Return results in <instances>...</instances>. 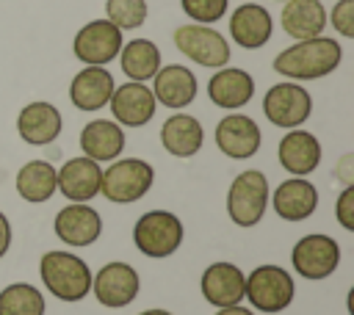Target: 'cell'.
<instances>
[{
    "mask_svg": "<svg viewBox=\"0 0 354 315\" xmlns=\"http://www.w3.org/2000/svg\"><path fill=\"white\" fill-rule=\"evenodd\" d=\"M199 287H202L205 301L213 304L216 309H218V307H232V304H241V301H243L246 276H243V271H241L235 262L218 260V262H210V265L202 271Z\"/></svg>",
    "mask_w": 354,
    "mask_h": 315,
    "instance_id": "14",
    "label": "cell"
},
{
    "mask_svg": "<svg viewBox=\"0 0 354 315\" xmlns=\"http://www.w3.org/2000/svg\"><path fill=\"white\" fill-rule=\"evenodd\" d=\"M138 287H141L138 271L122 260H113V262L102 265L97 274H91L94 298L111 309H122V307L133 304V298L138 296Z\"/></svg>",
    "mask_w": 354,
    "mask_h": 315,
    "instance_id": "11",
    "label": "cell"
},
{
    "mask_svg": "<svg viewBox=\"0 0 354 315\" xmlns=\"http://www.w3.org/2000/svg\"><path fill=\"white\" fill-rule=\"evenodd\" d=\"M138 315H171L169 309H160V307H155V309H144V312H138Z\"/></svg>",
    "mask_w": 354,
    "mask_h": 315,
    "instance_id": "37",
    "label": "cell"
},
{
    "mask_svg": "<svg viewBox=\"0 0 354 315\" xmlns=\"http://www.w3.org/2000/svg\"><path fill=\"white\" fill-rule=\"evenodd\" d=\"M268 199H271V204L282 221H304L318 207V191L304 177H293V180L279 182L274 196H268Z\"/></svg>",
    "mask_w": 354,
    "mask_h": 315,
    "instance_id": "23",
    "label": "cell"
},
{
    "mask_svg": "<svg viewBox=\"0 0 354 315\" xmlns=\"http://www.w3.org/2000/svg\"><path fill=\"white\" fill-rule=\"evenodd\" d=\"M149 6L147 0H105V19L113 22L122 33L136 30L147 22Z\"/></svg>",
    "mask_w": 354,
    "mask_h": 315,
    "instance_id": "30",
    "label": "cell"
},
{
    "mask_svg": "<svg viewBox=\"0 0 354 315\" xmlns=\"http://www.w3.org/2000/svg\"><path fill=\"white\" fill-rule=\"evenodd\" d=\"M58 169L50 160H28L17 171V193L30 204H44L55 191Z\"/></svg>",
    "mask_w": 354,
    "mask_h": 315,
    "instance_id": "27",
    "label": "cell"
},
{
    "mask_svg": "<svg viewBox=\"0 0 354 315\" xmlns=\"http://www.w3.org/2000/svg\"><path fill=\"white\" fill-rule=\"evenodd\" d=\"M260 127L252 116L230 113L216 124V146L232 160H249L260 149Z\"/></svg>",
    "mask_w": 354,
    "mask_h": 315,
    "instance_id": "15",
    "label": "cell"
},
{
    "mask_svg": "<svg viewBox=\"0 0 354 315\" xmlns=\"http://www.w3.org/2000/svg\"><path fill=\"white\" fill-rule=\"evenodd\" d=\"M183 221L171 210H149L144 213L133 227L136 249L144 257L163 260L171 257L183 243Z\"/></svg>",
    "mask_w": 354,
    "mask_h": 315,
    "instance_id": "5",
    "label": "cell"
},
{
    "mask_svg": "<svg viewBox=\"0 0 354 315\" xmlns=\"http://www.w3.org/2000/svg\"><path fill=\"white\" fill-rule=\"evenodd\" d=\"M335 177H337L340 182H346V185H351V182H354V155H351V152H348V155H343V158L337 160Z\"/></svg>",
    "mask_w": 354,
    "mask_h": 315,
    "instance_id": "34",
    "label": "cell"
},
{
    "mask_svg": "<svg viewBox=\"0 0 354 315\" xmlns=\"http://www.w3.org/2000/svg\"><path fill=\"white\" fill-rule=\"evenodd\" d=\"M53 229L58 235L61 243L66 246H91L100 232H102V218L100 213L86 204V202H75V204H66L55 213V221H53Z\"/></svg>",
    "mask_w": 354,
    "mask_h": 315,
    "instance_id": "13",
    "label": "cell"
},
{
    "mask_svg": "<svg viewBox=\"0 0 354 315\" xmlns=\"http://www.w3.org/2000/svg\"><path fill=\"white\" fill-rule=\"evenodd\" d=\"M8 249H11V221H8V216L0 210V257H6Z\"/></svg>",
    "mask_w": 354,
    "mask_h": 315,
    "instance_id": "35",
    "label": "cell"
},
{
    "mask_svg": "<svg viewBox=\"0 0 354 315\" xmlns=\"http://www.w3.org/2000/svg\"><path fill=\"white\" fill-rule=\"evenodd\" d=\"M216 315H254V312L246 309V307H241V304H232V307H218Z\"/></svg>",
    "mask_w": 354,
    "mask_h": 315,
    "instance_id": "36",
    "label": "cell"
},
{
    "mask_svg": "<svg viewBox=\"0 0 354 315\" xmlns=\"http://www.w3.org/2000/svg\"><path fill=\"white\" fill-rule=\"evenodd\" d=\"M39 276L47 287L61 301H80L91 293V271L88 262L72 251H44L39 260Z\"/></svg>",
    "mask_w": 354,
    "mask_h": 315,
    "instance_id": "2",
    "label": "cell"
},
{
    "mask_svg": "<svg viewBox=\"0 0 354 315\" xmlns=\"http://www.w3.org/2000/svg\"><path fill=\"white\" fill-rule=\"evenodd\" d=\"M80 149L86 158L102 163L116 160L124 152V130L113 119H91L80 130Z\"/></svg>",
    "mask_w": 354,
    "mask_h": 315,
    "instance_id": "25",
    "label": "cell"
},
{
    "mask_svg": "<svg viewBox=\"0 0 354 315\" xmlns=\"http://www.w3.org/2000/svg\"><path fill=\"white\" fill-rule=\"evenodd\" d=\"M174 47L191 58L194 64L199 66H207V69H221L227 66L232 50H230V41L216 30V28H207V25H196V22H188V25H180L174 30Z\"/></svg>",
    "mask_w": 354,
    "mask_h": 315,
    "instance_id": "7",
    "label": "cell"
},
{
    "mask_svg": "<svg viewBox=\"0 0 354 315\" xmlns=\"http://www.w3.org/2000/svg\"><path fill=\"white\" fill-rule=\"evenodd\" d=\"M227 0H180L183 14L196 25H213L227 14Z\"/></svg>",
    "mask_w": 354,
    "mask_h": 315,
    "instance_id": "31",
    "label": "cell"
},
{
    "mask_svg": "<svg viewBox=\"0 0 354 315\" xmlns=\"http://www.w3.org/2000/svg\"><path fill=\"white\" fill-rule=\"evenodd\" d=\"M277 160L282 163L285 171H290L293 177H304L310 171L318 169L321 163V141L310 133V130H288L282 138H279V146H277Z\"/></svg>",
    "mask_w": 354,
    "mask_h": 315,
    "instance_id": "18",
    "label": "cell"
},
{
    "mask_svg": "<svg viewBox=\"0 0 354 315\" xmlns=\"http://www.w3.org/2000/svg\"><path fill=\"white\" fill-rule=\"evenodd\" d=\"M44 293L28 282H11L0 290V315H44Z\"/></svg>",
    "mask_w": 354,
    "mask_h": 315,
    "instance_id": "29",
    "label": "cell"
},
{
    "mask_svg": "<svg viewBox=\"0 0 354 315\" xmlns=\"http://www.w3.org/2000/svg\"><path fill=\"white\" fill-rule=\"evenodd\" d=\"M155 182V169L141 158H122L102 169L100 193L113 204H133L149 193Z\"/></svg>",
    "mask_w": 354,
    "mask_h": 315,
    "instance_id": "3",
    "label": "cell"
},
{
    "mask_svg": "<svg viewBox=\"0 0 354 315\" xmlns=\"http://www.w3.org/2000/svg\"><path fill=\"white\" fill-rule=\"evenodd\" d=\"M119 66L130 80L147 83L155 77V72L160 69V50L155 41L149 39H133L127 44H122L119 50Z\"/></svg>",
    "mask_w": 354,
    "mask_h": 315,
    "instance_id": "28",
    "label": "cell"
},
{
    "mask_svg": "<svg viewBox=\"0 0 354 315\" xmlns=\"http://www.w3.org/2000/svg\"><path fill=\"white\" fill-rule=\"evenodd\" d=\"M274 30V19L266 6L260 3H243L230 14V36L243 50H260L268 44Z\"/></svg>",
    "mask_w": 354,
    "mask_h": 315,
    "instance_id": "17",
    "label": "cell"
},
{
    "mask_svg": "<svg viewBox=\"0 0 354 315\" xmlns=\"http://www.w3.org/2000/svg\"><path fill=\"white\" fill-rule=\"evenodd\" d=\"M335 218L343 229L354 232V185H346L335 202Z\"/></svg>",
    "mask_w": 354,
    "mask_h": 315,
    "instance_id": "33",
    "label": "cell"
},
{
    "mask_svg": "<svg viewBox=\"0 0 354 315\" xmlns=\"http://www.w3.org/2000/svg\"><path fill=\"white\" fill-rule=\"evenodd\" d=\"M326 22H332L340 36L354 39V0H337L332 6V14H326Z\"/></svg>",
    "mask_w": 354,
    "mask_h": 315,
    "instance_id": "32",
    "label": "cell"
},
{
    "mask_svg": "<svg viewBox=\"0 0 354 315\" xmlns=\"http://www.w3.org/2000/svg\"><path fill=\"white\" fill-rule=\"evenodd\" d=\"M205 130L196 116L191 113H174L160 124V144L171 158H194L202 149Z\"/></svg>",
    "mask_w": 354,
    "mask_h": 315,
    "instance_id": "24",
    "label": "cell"
},
{
    "mask_svg": "<svg viewBox=\"0 0 354 315\" xmlns=\"http://www.w3.org/2000/svg\"><path fill=\"white\" fill-rule=\"evenodd\" d=\"M108 105H111L113 122L122 127H144L158 108L152 88L138 80H127L124 86H116Z\"/></svg>",
    "mask_w": 354,
    "mask_h": 315,
    "instance_id": "12",
    "label": "cell"
},
{
    "mask_svg": "<svg viewBox=\"0 0 354 315\" xmlns=\"http://www.w3.org/2000/svg\"><path fill=\"white\" fill-rule=\"evenodd\" d=\"M243 296L249 298V304L254 309H260L266 315H274V312H282V309L290 307V301L296 296V285H293V276L282 265L266 262V265H257L246 276Z\"/></svg>",
    "mask_w": 354,
    "mask_h": 315,
    "instance_id": "6",
    "label": "cell"
},
{
    "mask_svg": "<svg viewBox=\"0 0 354 315\" xmlns=\"http://www.w3.org/2000/svg\"><path fill=\"white\" fill-rule=\"evenodd\" d=\"M100 180H102L100 163L80 155V158H69L58 169L55 185L69 202H91L100 193Z\"/></svg>",
    "mask_w": 354,
    "mask_h": 315,
    "instance_id": "20",
    "label": "cell"
},
{
    "mask_svg": "<svg viewBox=\"0 0 354 315\" xmlns=\"http://www.w3.org/2000/svg\"><path fill=\"white\" fill-rule=\"evenodd\" d=\"M343 61V47L332 36H313L299 39L296 44L285 47L274 58V72L288 80H318L332 75Z\"/></svg>",
    "mask_w": 354,
    "mask_h": 315,
    "instance_id": "1",
    "label": "cell"
},
{
    "mask_svg": "<svg viewBox=\"0 0 354 315\" xmlns=\"http://www.w3.org/2000/svg\"><path fill=\"white\" fill-rule=\"evenodd\" d=\"M263 113L274 127H285L293 130L299 124H304L313 113V97L304 86L293 83V80H282L274 83L266 97H263Z\"/></svg>",
    "mask_w": 354,
    "mask_h": 315,
    "instance_id": "8",
    "label": "cell"
},
{
    "mask_svg": "<svg viewBox=\"0 0 354 315\" xmlns=\"http://www.w3.org/2000/svg\"><path fill=\"white\" fill-rule=\"evenodd\" d=\"M279 22H282V30L296 41L313 39V36H321L326 28V8L321 0H285Z\"/></svg>",
    "mask_w": 354,
    "mask_h": 315,
    "instance_id": "26",
    "label": "cell"
},
{
    "mask_svg": "<svg viewBox=\"0 0 354 315\" xmlns=\"http://www.w3.org/2000/svg\"><path fill=\"white\" fill-rule=\"evenodd\" d=\"M155 86H152V94H155V102L171 108V111H180V108H188L196 97V75L183 66V64H169V66H160L155 72Z\"/></svg>",
    "mask_w": 354,
    "mask_h": 315,
    "instance_id": "21",
    "label": "cell"
},
{
    "mask_svg": "<svg viewBox=\"0 0 354 315\" xmlns=\"http://www.w3.org/2000/svg\"><path fill=\"white\" fill-rule=\"evenodd\" d=\"M61 127H64V119H61V111L53 105V102H44V99H36V102H28L19 116H17V133L25 144L30 146H44V144H53L58 135H61Z\"/></svg>",
    "mask_w": 354,
    "mask_h": 315,
    "instance_id": "16",
    "label": "cell"
},
{
    "mask_svg": "<svg viewBox=\"0 0 354 315\" xmlns=\"http://www.w3.org/2000/svg\"><path fill=\"white\" fill-rule=\"evenodd\" d=\"M207 97L224 111H238L254 97V77L238 66H221L207 80Z\"/></svg>",
    "mask_w": 354,
    "mask_h": 315,
    "instance_id": "22",
    "label": "cell"
},
{
    "mask_svg": "<svg viewBox=\"0 0 354 315\" xmlns=\"http://www.w3.org/2000/svg\"><path fill=\"white\" fill-rule=\"evenodd\" d=\"M268 180L263 171L257 169H246L241 171L232 182H230V191H227V216L235 227H254L260 224V218L266 216V207H268Z\"/></svg>",
    "mask_w": 354,
    "mask_h": 315,
    "instance_id": "4",
    "label": "cell"
},
{
    "mask_svg": "<svg viewBox=\"0 0 354 315\" xmlns=\"http://www.w3.org/2000/svg\"><path fill=\"white\" fill-rule=\"evenodd\" d=\"M279 3H285V0H279Z\"/></svg>",
    "mask_w": 354,
    "mask_h": 315,
    "instance_id": "38",
    "label": "cell"
},
{
    "mask_svg": "<svg viewBox=\"0 0 354 315\" xmlns=\"http://www.w3.org/2000/svg\"><path fill=\"white\" fill-rule=\"evenodd\" d=\"M122 44H124L122 30L113 22H108V19H91V22H86L75 33L72 52H75V58L83 66H105V64H111L119 55Z\"/></svg>",
    "mask_w": 354,
    "mask_h": 315,
    "instance_id": "10",
    "label": "cell"
},
{
    "mask_svg": "<svg viewBox=\"0 0 354 315\" xmlns=\"http://www.w3.org/2000/svg\"><path fill=\"white\" fill-rule=\"evenodd\" d=\"M290 262H293V271L304 279H313V282L326 279L340 265V243L324 232L304 235L296 240L290 251Z\"/></svg>",
    "mask_w": 354,
    "mask_h": 315,
    "instance_id": "9",
    "label": "cell"
},
{
    "mask_svg": "<svg viewBox=\"0 0 354 315\" xmlns=\"http://www.w3.org/2000/svg\"><path fill=\"white\" fill-rule=\"evenodd\" d=\"M116 83L105 66H83L69 83V99L77 111L94 113L108 105Z\"/></svg>",
    "mask_w": 354,
    "mask_h": 315,
    "instance_id": "19",
    "label": "cell"
}]
</instances>
